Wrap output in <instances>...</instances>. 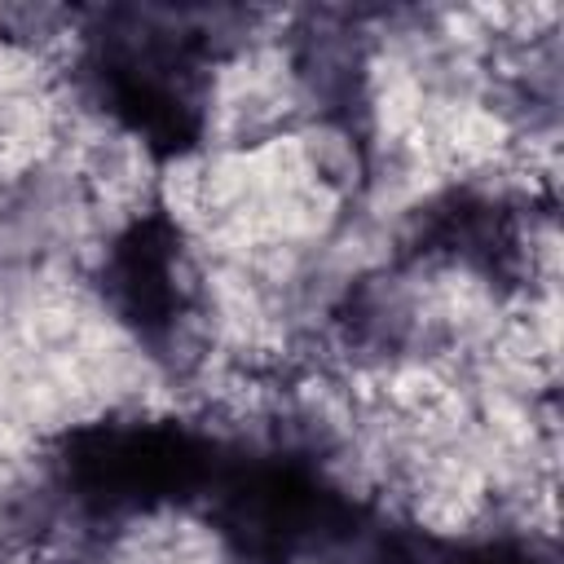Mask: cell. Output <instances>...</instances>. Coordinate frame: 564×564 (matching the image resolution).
<instances>
[{
    "label": "cell",
    "mask_w": 564,
    "mask_h": 564,
    "mask_svg": "<svg viewBox=\"0 0 564 564\" xmlns=\"http://www.w3.org/2000/svg\"><path fill=\"white\" fill-rule=\"evenodd\" d=\"M295 150L304 163V176L352 207L366 194L370 181V145L366 137L344 119H308L295 128Z\"/></svg>",
    "instance_id": "6da1fadb"
},
{
    "label": "cell",
    "mask_w": 564,
    "mask_h": 564,
    "mask_svg": "<svg viewBox=\"0 0 564 564\" xmlns=\"http://www.w3.org/2000/svg\"><path fill=\"white\" fill-rule=\"evenodd\" d=\"M273 564H335V555H330L326 542H317V538H300V542H291Z\"/></svg>",
    "instance_id": "7a4b0ae2"
},
{
    "label": "cell",
    "mask_w": 564,
    "mask_h": 564,
    "mask_svg": "<svg viewBox=\"0 0 564 564\" xmlns=\"http://www.w3.org/2000/svg\"><path fill=\"white\" fill-rule=\"evenodd\" d=\"M229 564H273V560H264L260 551H242V546H238V555H234Z\"/></svg>",
    "instance_id": "3957f363"
}]
</instances>
